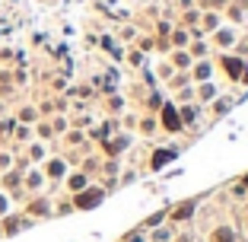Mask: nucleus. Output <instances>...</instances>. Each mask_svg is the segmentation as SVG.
Listing matches in <instances>:
<instances>
[{"label":"nucleus","instance_id":"f257e3e1","mask_svg":"<svg viewBox=\"0 0 248 242\" xmlns=\"http://www.w3.org/2000/svg\"><path fill=\"white\" fill-rule=\"evenodd\" d=\"M159 118H162V128H166L169 134H178V131H182V115L175 112V105H166Z\"/></svg>","mask_w":248,"mask_h":242},{"label":"nucleus","instance_id":"f03ea898","mask_svg":"<svg viewBox=\"0 0 248 242\" xmlns=\"http://www.w3.org/2000/svg\"><path fill=\"white\" fill-rule=\"evenodd\" d=\"M194 210H197L194 201H185V204H178L175 210H172V220H175V223H185V220H191V217H194Z\"/></svg>","mask_w":248,"mask_h":242},{"label":"nucleus","instance_id":"7ed1b4c3","mask_svg":"<svg viewBox=\"0 0 248 242\" xmlns=\"http://www.w3.org/2000/svg\"><path fill=\"white\" fill-rule=\"evenodd\" d=\"M99 201H102V191H99V188H89V191H83L80 198H77V207H83V210H86V207H95Z\"/></svg>","mask_w":248,"mask_h":242},{"label":"nucleus","instance_id":"20e7f679","mask_svg":"<svg viewBox=\"0 0 248 242\" xmlns=\"http://www.w3.org/2000/svg\"><path fill=\"white\" fill-rule=\"evenodd\" d=\"M210 242H235V229L232 226H217L210 233Z\"/></svg>","mask_w":248,"mask_h":242},{"label":"nucleus","instance_id":"39448f33","mask_svg":"<svg viewBox=\"0 0 248 242\" xmlns=\"http://www.w3.org/2000/svg\"><path fill=\"white\" fill-rule=\"evenodd\" d=\"M223 67L229 70V77H232V80H239L242 70H245V64H242V61H235V58H223Z\"/></svg>","mask_w":248,"mask_h":242},{"label":"nucleus","instance_id":"423d86ee","mask_svg":"<svg viewBox=\"0 0 248 242\" xmlns=\"http://www.w3.org/2000/svg\"><path fill=\"white\" fill-rule=\"evenodd\" d=\"M194 80H201V83L210 80V64H197L194 67Z\"/></svg>","mask_w":248,"mask_h":242},{"label":"nucleus","instance_id":"0eeeda50","mask_svg":"<svg viewBox=\"0 0 248 242\" xmlns=\"http://www.w3.org/2000/svg\"><path fill=\"white\" fill-rule=\"evenodd\" d=\"M169 160H172V150H159V153L153 156V169H159L162 162H169Z\"/></svg>","mask_w":248,"mask_h":242},{"label":"nucleus","instance_id":"6e6552de","mask_svg":"<svg viewBox=\"0 0 248 242\" xmlns=\"http://www.w3.org/2000/svg\"><path fill=\"white\" fill-rule=\"evenodd\" d=\"M175 67H191V58H188L185 51H178V54H175Z\"/></svg>","mask_w":248,"mask_h":242},{"label":"nucleus","instance_id":"1a4fd4ad","mask_svg":"<svg viewBox=\"0 0 248 242\" xmlns=\"http://www.w3.org/2000/svg\"><path fill=\"white\" fill-rule=\"evenodd\" d=\"M153 239H156V242H169V239H172V233H169V229H156Z\"/></svg>","mask_w":248,"mask_h":242},{"label":"nucleus","instance_id":"9d476101","mask_svg":"<svg viewBox=\"0 0 248 242\" xmlns=\"http://www.w3.org/2000/svg\"><path fill=\"white\" fill-rule=\"evenodd\" d=\"M213 93H217V89H213V86H210V83H207V86H201V99H204V102H207V99H210V96H213Z\"/></svg>","mask_w":248,"mask_h":242},{"label":"nucleus","instance_id":"9b49d317","mask_svg":"<svg viewBox=\"0 0 248 242\" xmlns=\"http://www.w3.org/2000/svg\"><path fill=\"white\" fill-rule=\"evenodd\" d=\"M217 42H219V45H229V42H232V35H229V32H219Z\"/></svg>","mask_w":248,"mask_h":242},{"label":"nucleus","instance_id":"f8f14e48","mask_svg":"<svg viewBox=\"0 0 248 242\" xmlns=\"http://www.w3.org/2000/svg\"><path fill=\"white\" fill-rule=\"evenodd\" d=\"M70 185H73V188H83V185H86V178H83V176H73Z\"/></svg>","mask_w":248,"mask_h":242},{"label":"nucleus","instance_id":"ddd939ff","mask_svg":"<svg viewBox=\"0 0 248 242\" xmlns=\"http://www.w3.org/2000/svg\"><path fill=\"white\" fill-rule=\"evenodd\" d=\"M127 242H143V233H131V236H127Z\"/></svg>","mask_w":248,"mask_h":242},{"label":"nucleus","instance_id":"4468645a","mask_svg":"<svg viewBox=\"0 0 248 242\" xmlns=\"http://www.w3.org/2000/svg\"><path fill=\"white\" fill-rule=\"evenodd\" d=\"M239 83H248V67L242 70V77H239Z\"/></svg>","mask_w":248,"mask_h":242},{"label":"nucleus","instance_id":"2eb2a0df","mask_svg":"<svg viewBox=\"0 0 248 242\" xmlns=\"http://www.w3.org/2000/svg\"><path fill=\"white\" fill-rule=\"evenodd\" d=\"M242 185H245V188H248V176H245V178H242Z\"/></svg>","mask_w":248,"mask_h":242}]
</instances>
